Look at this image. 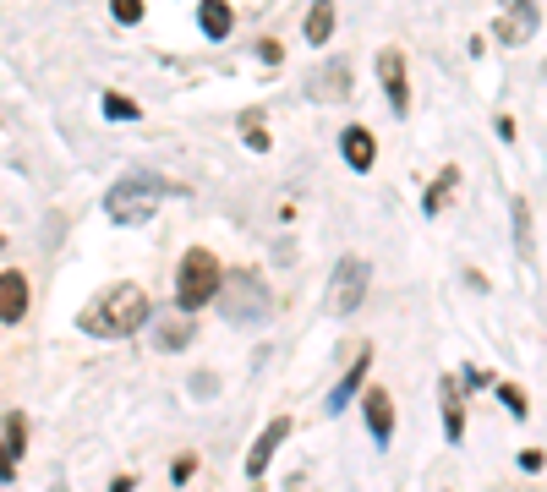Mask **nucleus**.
Here are the masks:
<instances>
[{"label":"nucleus","mask_w":547,"mask_h":492,"mask_svg":"<svg viewBox=\"0 0 547 492\" xmlns=\"http://www.w3.org/2000/svg\"><path fill=\"white\" fill-rule=\"evenodd\" d=\"M307 93H312V99H323V104H345V99H351V66L329 61L318 77H307Z\"/></svg>","instance_id":"obj_8"},{"label":"nucleus","mask_w":547,"mask_h":492,"mask_svg":"<svg viewBox=\"0 0 547 492\" xmlns=\"http://www.w3.org/2000/svg\"><path fill=\"white\" fill-rule=\"evenodd\" d=\"M290 438V416H274L269 427H263V438L252 443V454H247V476L252 482H263V471H269V460H274V449Z\"/></svg>","instance_id":"obj_7"},{"label":"nucleus","mask_w":547,"mask_h":492,"mask_svg":"<svg viewBox=\"0 0 547 492\" xmlns=\"http://www.w3.org/2000/svg\"><path fill=\"white\" fill-rule=\"evenodd\" d=\"M159 192H170V181H159V175H132V181H115L110 197H104V214L115 219V225H148L159 208Z\"/></svg>","instance_id":"obj_2"},{"label":"nucleus","mask_w":547,"mask_h":492,"mask_svg":"<svg viewBox=\"0 0 547 492\" xmlns=\"http://www.w3.org/2000/svg\"><path fill=\"white\" fill-rule=\"evenodd\" d=\"M340 154H345V164H351V170H372V159H378V143H372L367 126H345Z\"/></svg>","instance_id":"obj_11"},{"label":"nucleus","mask_w":547,"mask_h":492,"mask_svg":"<svg viewBox=\"0 0 547 492\" xmlns=\"http://www.w3.org/2000/svg\"><path fill=\"white\" fill-rule=\"evenodd\" d=\"M487 383H493V378H487L482 367H471V372H465V389H487Z\"/></svg>","instance_id":"obj_25"},{"label":"nucleus","mask_w":547,"mask_h":492,"mask_svg":"<svg viewBox=\"0 0 547 492\" xmlns=\"http://www.w3.org/2000/svg\"><path fill=\"white\" fill-rule=\"evenodd\" d=\"M241 126H247V148H252V154H263V148H269V132L258 126V115H247Z\"/></svg>","instance_id":"obj_21"},{"label":"nucleus","mask_w":547,"mask_h":492,"mask_svg":"<svg viewBox=\"0 0 547 492\" xmlns=\"http://www.w3.org/2000/svg\"><path fill=\"white\" fill-rule=\"evenodd\" d=\"M28 312V274H0V323H17Z\"/></svg>","instance_id":"obj_13"},{"label":"nucleus","mask_w":547,"mask_h":492,"mask_svg":"<svg viewBox=\"0 0 547 492\" xmlns=\"http://www.w3.org/2000/svg\"><path fill=\"white\" fill-rule=\"evenodd\" d=\"M197 28H203L208 39H230L236 17H230V6H225V0H203V6H197Z\"/></svg>","instance_id":"obj_15"},{"label":"nucleus","mask_w":547,"mask_h":492,"mask_svg":"<svg viewBox=\"0 0 547 492\" xmlns=\"http://www.w3.org/2000/svg\"><path fill=\"white\" fill-rule=\"evenodd\" d=\"M11 454H17V449H11V443H0V482H11V476H17V460H11Z\"/></svg>","instance_id":"obj_24"},{"label":"nucleus","mask_w":547,"mask_h":492,"mask_svg":"<svg viewBox=\"0 0 547 492\" xmlns=\"http://www.w3.org/2000/svg\"><path fill=\"white\" fill-rule=\"evenodd\" d=\"M22 438H28V421H22L17 410H11V416H6V443H11L17 454H22Z\"/></svg>","instance_id":"obj_22"},{"label":"nucleus","mask_w":547,"mask_h":492,"mask_svg":"<svg viewBox=\"0 0 547 492\" xmlns=\"http://www.w3.org/2000/svg\"><path fill=\"white\" fill-rule=\"evenodd\" d=\"M192 334H197V328H192V312H181V318L170 312V318L154 328V345H159V350H181V345H192Z\"/></svg>","instance_id":"obj_16"},{"label":"nucleus","mask_w":547,"mask_h":492,"mask_svg":"<svg viewBox=\"0 0 547 492\" xmlns=\"http://www.w3.org/2000/svg\"><path fill=\"white\" fill-rule=\"evenodd\" d=\"M378 82H383V93H389L394 115L411 110V82H405V55L400 50H378Z\"/></svg>","instance_id":"obj_6"},{"label":"nucleus","mask_w":547,"mask_h":492,"mask_svg":"<svg viewBox=\"0 0 547 492\" xmlns=\"http://www.w3.org/2000/svg\"><path fill=\"white\" fill-rule=\"evenodd\" d=\"M83 334L93 339H126V334H137V328L148 323V296H143V285H110L93 307H83Z\"/></svg>","instance_id":"obj_1"},{"label":"nucleus","mask_w":547,"mask_h":492,"mask_svg":"<svg viewBox=\"0 0 547 492\" xmlns=\"http://www.w3.org/2000/svg\"><path fill=\"white\" fill-rule=\"evenodd\" d=\"M367 257H340L334 263V279H329V312L334 318H351L356 307H362V296H367Z\"/></svg>","instance_id":"obj_5"},{"label":"nucleus","mask_w":547,"mask_h":492,"mask_svg":"<svg viewBox=\"0 0 547 492\" xmlns=\"http://www.w3.org/2000/svg\"><path fill=\"white\" fill-rule=\"evenodd\" d=\"M362 416H367V432H372V443H389L394 438V400L383 389H367V400H362Z\"/></svg>","instance_id":"obj_10"},{"label":"nucleus","mask_w":547,"mask_h":492,"mask_svg":"<svg viewBox=\"0 0 547 492\" xmlns=\"http://www.w3.org/2000/svg\"><path fill=\"white\" fill-rule=\"evenodd\" d=\"M110 492H132V482H126V476H115V482H110Z\"/></svg>","instance_id":"obj_29"},{"label":"nucleus","mask_w":547,"mask_h":492,"mask_svg":"<svg viewBox=\"0 0 547 492\" xmlns=\"http://www.w3.org/2000/svg\"><path fill=\"white\" fill-rule=\"evenodd\" d=\"M258 61H269V66L279 61V44H274V39H263V44H258Z\"/></svg>","instance_id":"obj_27"},{"label":"nucleus","mask_w":547,"mask_h":492,"mask_svg":"<svg viewBox=\"0 0 547 492\" xmlns=\"http://www.w3.org/2000/svg\"><path fill=\"white\" fill-rule=\"evenodd\" d=\"M438 394H444V438L460 443V438H465V400H460V383L444 378V383H438Z\"/></svg>","instance_id":"obj_14"},{"label":"nucleus","mask_w":547,"mask_h":492,"mask_svg":"<svg viewBox=\"0 0 547 492\" xmlns=\"http://www.w3.org/2000/svg\"><path fill=\"white\" fill-rule=\"evenodd\" d=\"M537 33V6L531 0H504V22H498V39L504 44H520Z\"/></svg>","instance_id":"obj_9"},{"label":"nucleus","mask_w":547,"mask_h":492,"mask_svg":"<svg viewBox=\"0 0 547 492\" xmlns=\"http://www.w3.org/2000/svg\"><path fill=\"white\" fill-rule=\"evenodd\" d=\"M197 471V460H192V454H186V460H176V471H170V476H176V482H186V476H192Z\"/></svg>","instance_id":"obj_28"},{"label":"nucleus","mask_w":547,"mask_h":492,"mask_svg":"<svg viewBox=\"0 0 547 492\" xmlns=\"http://www.w3.org/2000/svg\"><path fill=\"white\" fill-rule=\"evenodd\" d=\"M367 367H372V345H362V350H356V367L345 372V378H340V389L329 394V416H340V410L351 405V394L367 383Z\"/></svg>","instance_id":"obj_12"},{"label":"nucleus","mask_w":547,"mask_h":492,"mask_svg":"<svg viewBox=\"0 0 547 492\" xmlns=\"http://www.w3.org/2000/svg\"><path fill=\"white\" fill-rule=\"evenodd\" d=\"M115 22H143V0H110Z\"/></svg>","instance_id":"obj_20"},{"label":"nucleus","mask_w":547,"mask_h":492,"mask_svg":"<svg viewBox=\"0 0 547 492\" xmlns=\"http://www.w3.org/2000/svg\"><path fill=\"white\" fill-rule=\"evenodd\" d=\"M307 44H329V33H334V0H312V11H307Z\"/></svg>","instance_id":"obj_17"},{"label":"nucleus","mask_w":547,"mask_h":492,"mask_svg":"<svg viewBox=\"0 0 547 492\" xmlns=\"http://www.w3.org/2000/svg\"><path fill=\"white\" fill-rule=\"evenodd\" d=\"M219 312H225L230 323H258L263 312H269L263 279L258 274H225V285H219Z\"/></svg>","instance_id":"obj_4"},{"label":"nucleus","mask_w":547,"mask_h":492,"mask_svg":"<svg viewBox=\"0 0 547 492\" xmlns=\"http://www.w3.org/2000/svg\"><path fill=\"white\" fill-rule=\"evenodd\" d=\"M219 285H225V274H219V257L203 252V246H192V252L181 257V274H176V301H181V312H197V307H208V301H219Z\"/></svg>","instance_id":"obj_3"},{"label":"nucleus","mask_w":547,"mask_h":492,"mask_svg":"<svg viewBox=\"0 0 547 492\" xmlns=\"http://www.w3.org/2000/svg\"><path fill=\"white\" fill-rule=\"evenodd\" d=\"M444 186H455V170H444V181H438L433 192H427V203H422L427 214H438V208H444Z\"/></svg>","instance_id":"obj_23"},{"label":"nucleus","mask_w":547,"mask_h":492,"mask_svg":"<svg viewBox=\"0 0 547 492\" xmlns=\"http://www.w3.org/2000/svg\"><path fill=\"white\" fill-rule=\"evenodd\" d=\"M498 400L509 405V416H526V394H520L515 383H498Z\"/></svg>","instance_id":"obj_19"},{"label":"nucleus","mask_w":547,"mask_h":492,"mask_svg":"<svg viewBox=\"0 0 547 492\" xmlns=\"http://www.w3.org/2000/svg\"><path fill=\"white\" fill-rule=\"evenodd\" d=\"M520 471H542V449H526V454H520Z\"/></svg>","instance_id":"obj_26"},{"label":"nucleus","mask_w":547,"mask_h":492,"mask_svg":"<svg viewBox=\"0 0 547 492\" xmlns=\"http://www.w3.org/2000/svg\"><path fill=\"white\" fill-rule=\"evenodd\" d=\"M104 121H137V115H143V104H132L126 99V93H104Z\"/></svg>","instance_id":"obj_18"}]
</instances>
